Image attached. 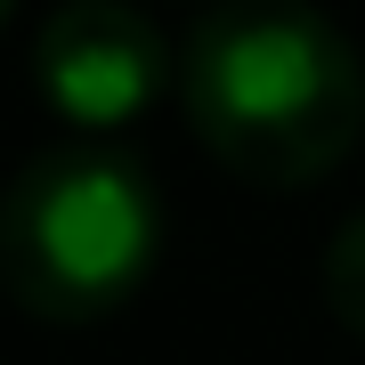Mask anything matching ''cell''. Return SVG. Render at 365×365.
Listing matches in <instances>:
<instances>
[{
	"label": "cell",
	"mask_w": 365,
	"mask_h": 365,
	"mask_svg": "<svg viewBox=\"0 0 365 365\" xmlns=\"http://www.w3.org/2000/svg\"><path fill=\"white\" fill-rule=\"evenodd\" d=\"M325 300H333L341 325L365 341V211L341 220V235L325 244Z\"/></svg>",
	"instance_id": "4"
},
{
	"label": "cell",
	"mask_w": 365,
	"mask_h": 365,
	"mask_svg": "<svg viewBox=\"0 0 365 365\" xmlns=\"http://www.w3.org/2000/svg\"><path fill=\"white\" fill-rule=\"evenodd\" d=\"M163 195L122 146H49L16 170L0 211V276L49 325H98L146 284Z\"/></svg>",
	"instance_id": "2"
},
{
	"label": "cell",
	"mask_w": 365,
	"mask_h": 365,
	"mask_svg": "<svg viewBox=\"0 0 365 365\" xmlns=\"http://www.w3.org/2000/svg\"><path fill=\"white\" fill-rule=\"evenodd\" d=\"M179 57L130 0H66L33 33V81L73 130H122L170 90Z\"/></svg>",
	"instance_id": "3"
},
{
	"label": "cell",
	"mask_w": 365,
	"mask_h": 365,
	"mask_svg": "<svg viewBox=\"0 0 365 365\" xmlns=\"http://www.w3.org/2000/svg\"><path fill=\"white\" fill-rule=\"evenodd\" d=\"M195 138L244 187H300L365 138V57L317 0H220L179 49Z\"/></svg>",
	"instance_id": "1"
}]
</instances>
